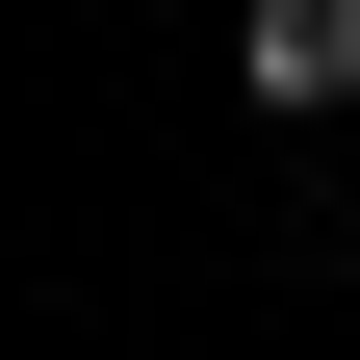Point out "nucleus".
<instances>
[{
    "mask_svg": "<svg viewBox=\"0 0 360 360\" xmlns=\"http://www.w3.org/2000/svg\"><path fill=\"white\" fill-rule=\"evenodd\" d=\"M232 77H257V103H360V0H232Z\"/></svg>",
    "mask_w": 360,
    "mask_h": 360,
    "instance_id": "obj_1",
    "label": "nucleus"
}]
</instances>
